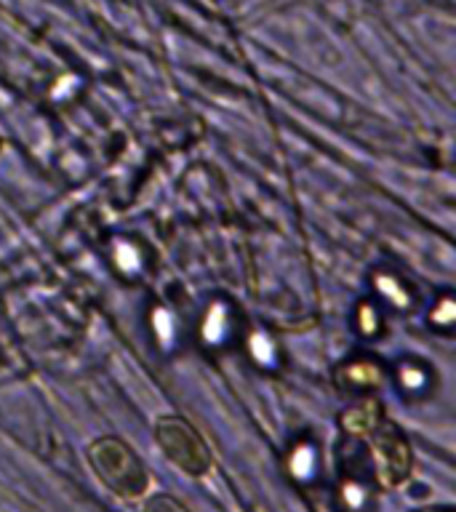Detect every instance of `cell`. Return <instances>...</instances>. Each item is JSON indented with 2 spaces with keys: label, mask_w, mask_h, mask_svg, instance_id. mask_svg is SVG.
I'll return each mask as SVG.
<instances>
[{
  "label": "cell",
  "mask_w": 456,
  "mask_h": 512,
  "mask_svg": "<svg viewBox=\"0 0 456 512\" xmlns=\"http://www.w3.org/2000/svg\"><path fill=\"white\" fill-rule=\"evenodd\" d=\"M88 464L94 467L96 478L123 499H136L150 486L147 467L134 448L120 438H99L88 446Z\"/></svg>",
  "instance_id": "obj_1"
},
{
  "label": "cell",
  "mask_w": 456,
  "mask_h": 512,
  "mask_svg": "<svg viewBox=\"0 0 456 512\" xmlns=\"http://www.w3.org/2000/svg\"><path fill=\"white\" fill-rule=\"evenodd\" d=\"M374 462L376 472L382 475L387 486H398L408 478L411 470V454H408L406 438L395 430V424H384L382 430L374 427Z\"/></svg>",
  "instance_id": "obj_3"
},
{
  "label": "cell",
  "mask_w": 456,
  "mask_h": 512,
  "mask_svg": "<svg viewBox=\"0 0 456 512\" xmlns=\"http://www.w3.org/2000/svg\"><path fill=\"white\" fill-rule=\"evenodd\" d=\"M155 440L163 448V454L192 478L211 470V451L206 440L182 416H160L155 422Z\"/></svg>",
  "instance_id": "obj_2"
},
{
  "label": "cell",
  "mask_w": 456,
  "mask_h": 512,
  "mask_svg": "<svg viewBox=\"0 0 456 512\" xmlns=\"http://www.w3.org/2000/svg\"><path fill=\"white\" fill-rule=\"evenodd\" d=\"M144 512H190V507L179 502V499H174V496L158 494L144 504Z\"/></svg>",
  "instance_id": "obj_4"
}]
</instances>
